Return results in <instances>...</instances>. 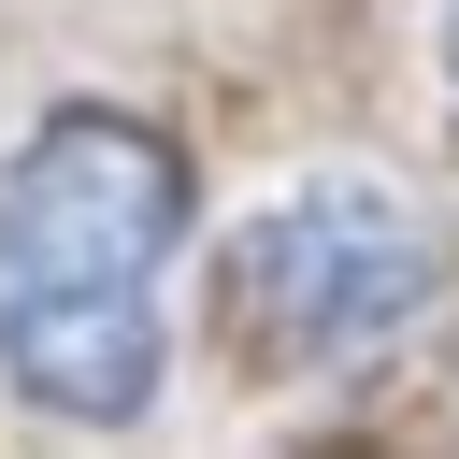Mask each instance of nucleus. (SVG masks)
I'll return each mask as SVG.
<instances>
[{"mask_svg": "<svg viewBox=\"0 0 459 459\" xmlns=\"http://www.w3.org/2000/svg\"><path fill=\"white\" fill-rule=\"evenodd\" d=\"M186 230V158L172 129L72 100L14 143L0 172V373L43 416H143L158 402V273Z\"/></svg>", "mask_w": 459, "mask_h": 459, "instance_id": "nucleus-1", "label": "nucleus"}, {"mask_svg": "<svg viewBox=\"0 0 459 459\" xmlns=\"http://www.w3.org/2000/svg\"><path fill=\"white\" fill-rule=\"evenodd\" d=\"M430 301H445V230H430V201H402L373 172H301L215 244V316L273 373H344V359L402 344Z\"/></svg>", "mask_w": 459, "mask_h": 459, "instance_id": "nucleus-2", "label": "nucleus"}, {"mask_svg": "<svg viewBox=\"0 0 459 459\" xmlns=\"http://www.w3.org/2000/svg\"><path fill=\"white\" fill-rule=\"evenodd\" d=\"M445 57H459V14H445Z\"/></svg>", "mask_w": 459, "mask_h": 459, "instance_id": "nucleus-3", "label": "nucleus"}]
</instances>
